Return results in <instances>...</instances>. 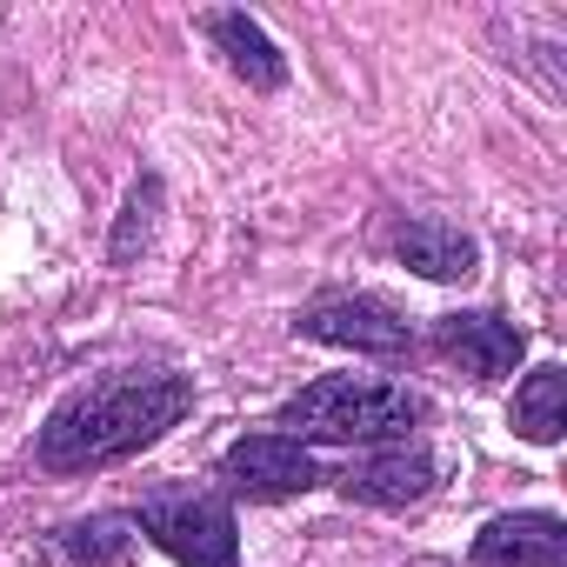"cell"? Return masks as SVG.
<instances>
[{"mask_svg": "<svg viewBox=\"0 0 567 567\" xmlns=\"http://www.w3.org/2000/svg\"><path fill=\"white\" fill-rule=\"evenodd\" d=\"M301 334L328 341V348H354V354H408V321L374 301V295H321L301 308Z\"/></svg>", "mask_w": 567, "mask_h": 567, "instance_id": "5b68a950", "label": "cell"}, {"mask_svg": "<svg viewBox=\"0 0 567 567\" xmlns=\"http://www.w3.org/2000/svg\"><path fill=\"white\" fill-rule=\"evenodd\" d=\"M514 434L534 441V447H554V441L567 434V374H560L554 361L534 368V374L514 388Z\"/></svg>", "mask_w": 567, "mask_h": 567, "instance_id": "8fae6325", "label": "cell"}, {"mask_svg": "<svg viewBox=\"0 0 567 567\" xmlns=\"http://www.w3.org/2000/svg\"><path fill=\"white\" fill-rule=\"evenodd\" d=\"M394 254L421 274V280H467L481 267L474 234H461L454 220H401L394 227Z\"/></svg>", "mask_w": 567, "mask_h": 567, "instance_id": "9c48e42d", "label": "cell"}, {"mask_svg": "<svg viewBox=\"0 0 567 567\" xmlns=\"http://www.w3.org/2000/svg\"><path fill=\"white\" fill-rule=\"evenodd\" d=\"M154 207H161V181L147 174V181L134 187V200H127V220H121V234H114V260H134V240H147V227H154Z\"/></svg>", "mask_w": 567, "mask_h": 567, "instance_id": "4fadbf2b", "label": "cell"}, {"mask_svg": "<svg viewBox=\"0 0 567 567\" xmlns=\"http://www.w3.org/2000/svg\"><path fill=\"white\" fill-rule=\"evenodd\" d=\"M194 408V381L167 374V368H114L87 388H74L48 427H41V467L48 474H94L114 467L141 447H154L167 427H181V414Z\"/></svg>", "mask_w": 567, "mask_h": 567, "instance_id": "6da1fadb", "label": "cell"}, {"mask_svg": "<svg viewBox=\"0 0 567 567\" xmlns=\"http://www.w3.org/2000/svg\"><path fill=\"white\" fill-rule=\"evenodd\" d=\"M341 487H348V501H368V507H408V501H421L434 487V461L421 447H408V441H388L381 454L354 461L341 474Z\"/></svg>", "mask_w": 567, "mask_h": 567, "instance_id": "ba28073f", "label": "cell"}, {"mask_svg": "<svg viewBox=\"0 0 567 567\" xmlns=\"http://www.w3.org/2000/svg\"><path fill=\"white\" fill-rule=\"evenodd\" d=\"M220 481L247 501H288V494H308L321 481V467L295 434H240L220 454Z\"/></svg>", "mask_w": 567, "mask_h": 567, "instance_id": "277c9868", "label": "cell"}, {"mask_svg": "<svg viewBox=\"0 0 567 567\" xmlns=\"http://www.w3.org/2000/svg\"><path fill=\"white\" fill-rule=\"evenodd\" d=\"M207 41L227 54V68H234L247 87H260V94L288 87V54L267 41V28H260L254 14H207Z\"/></svg>", "mask_w": 567, "mask_h": 567, "instance_id": "30bf717a", "label": "cell"}, {"mask_svg": "<svg viewBox=\"0 0 567 567\" xmlns=\"http://www.w3.org/2000/svg\"><path fill=\"white\" fill-rule=\"evenodd\" d=\"M434 341H441V354H447L461 374H474V381H501V374H514V361H520V328L501 321V315H487V308H474V315H441Z\"/></svg>", "mask_w": 567, "mask_h": 567, "instance_id": "8992f818", "label": "cell"}, {"mask_svg": "<svg viewBox=\"0 0 567 567\" xmlns=\"http://www.w3.org/2000/svg\"><path fill=\"white\" fill-rule=\"evenodd\" d=\"M134 534H141L134 514H94V520H74V527L61 534V554L81 560V567H114Z\"/></svg>", "mask_w": 567, "mask_h": 567, "instance_id": "7c38bea8", "label": "cell"}, {"mask_svg": "<svg viewBox=\"0 0 567 567\" xmlns=\"http://www.w3.org/2000/svg\"><path fill=\"white\" fill-rule=\"evenodd\" d=\"M134 527L181 567H240V534H234V507L220 494H154Z\"/></svg>", "mask_w": 567, "mask_h": 567, "instance_id": "3957f363", "label": "cell"}, {"mask_svg": "<svg viewBox=\"0 0 567 567\" xmlns=\"http://www.w3.org/2000/svg\"><path fill=\"white\" fill-rule=\"evenodd\" d=\"M474 567H567L560 514H501L474 534Z\"/></svg>", "mask_w": 567, "mask_h": 567, "instance_id": "52a82bcc", "label": "cell"}, {"mask_svg": "<svg viewBox=\"0 0 567 567\" xmlns=\"http://www.w3.org/2000/svg\"><path fill=\"white\" fill-rule=\"evenodd\" d=\"M414 421H421V401L368 374H328L280 408V427L295 441H328V447H388V441H408Z\"/></svg>", "mask_w": 567, "mask_h": 567, "instance_id": "7a4b0ae2", "label": "cell"}]
</instances>
